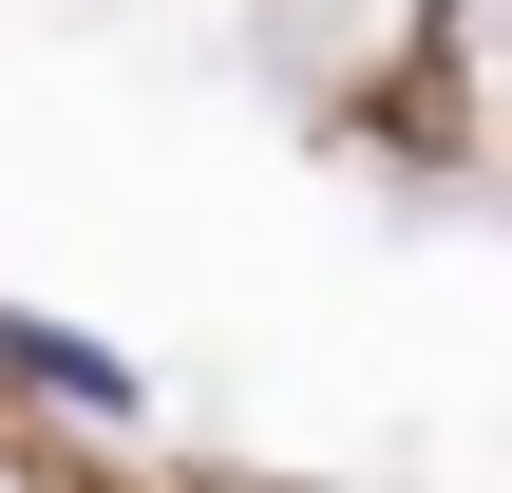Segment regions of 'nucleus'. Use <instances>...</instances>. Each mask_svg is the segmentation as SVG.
Returning a JSON list of instances; mask_svg holds the SVG:
<instances>
[{"label":"nucleus","instance_id":"1","mask_svg":"<svg viewBox=\"0 0 512 493\" xmlns=\"http://www.w3.org/2000/svg\"><path fill=\"white\" fill-rule=\"evenodd\" d=\"M0 361H19L38 399H76V418H152V380H133L114 342H76V323H0Z\"/></svg>","mask_w":512,"mask_h":493}]
</instances>
